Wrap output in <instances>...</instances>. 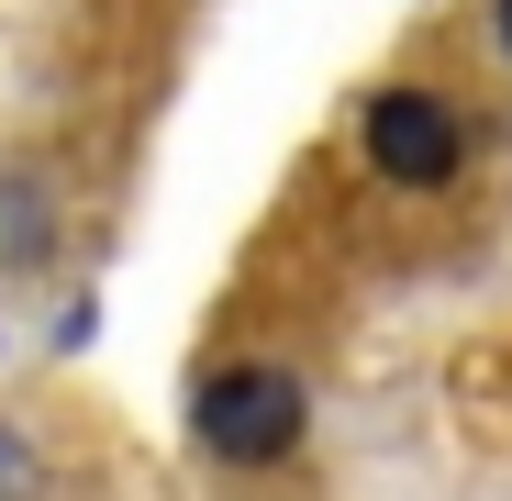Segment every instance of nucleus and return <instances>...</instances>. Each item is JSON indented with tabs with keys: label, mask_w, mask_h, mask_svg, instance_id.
Wrapping results in <instances>:
<instances>
[{
	"label": "nucleus",
	"mask_w": 512,
	"mask_h": 501,
	"mask_svg": "<svg viewBox=\"0 0 512 501\" xmlns=\"http://www.w3.org/2000/svg\"><path fill=\"white\" fill-rule=\"evenodd\" d=\"M457 156H468V134H457V112H446L435 90H379V101H368V167H379V179L446 190Z\"/></svg>",
	"instance_id": "obj_2"
},
{
	"label": "nucleus",
	"mask_w": 512,
	"mask_h": 501,
	"mask_svg": "<svg viewBox=\"0 0 512 501\" xmlns=\"http://www.w3.org/2000/svg\"><path fill=\"white\" fill-rule=\"evenodd\" d=\"M301 424H312V390H301V368H279V357L212 368L201 401H190V435H201V457H223V468H279V457L301 446Z\"/></svg>",
	"instance_id": "obj_1"
},
{
	"label": "nucleus",
	"mask_w": 512,
	"mask_h": 501,
	"mask_svg": "<svg viewBox=\"0 0 512 501\" xmlns=\"http://www.w3.org/2000/svg\"><path fill=\"white\" fill-rule=\"evenodd\" d=\"M501 56H512V0H501Z\"/></svg>",
	"instance_id": "obj_3"
}]
</instances>
